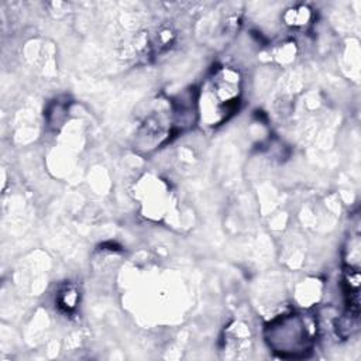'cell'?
Returning a JSON list of instances; mask_svg holds the SVG:
<instances>
[{"instance_id":"cell-1","label":"cell","mask_w":361,"mask_h":361,"mask_svg":"<svg viewBox=\"0 0 361 361\" xmlns=\"http://www.w3.org/2000/svg\"><path fill=\"white\" fill-rule=\"evenodd\" d=\"M267 341L281 357H305L310 351L312 337L306 320L299 314H288L274 320L265 329Z\"/></svg>"},{"instance_id":"cell-2","label":"cell","mask_w":361,"mask_h":361,"mask_svg":"<svg viewBox=\"0 0 361 361\" xmlns=\"http://www.w3.org/2000/svg\"><path fill=\"white\" fill-rule=\"evenodd\" d=\"M78 299H79V293H78L76 288L72 286V285H66V286H63L58 292V295H56V305L63 312L71 313V312H73L76 309Z\"/></svg>"}]
</instances>
